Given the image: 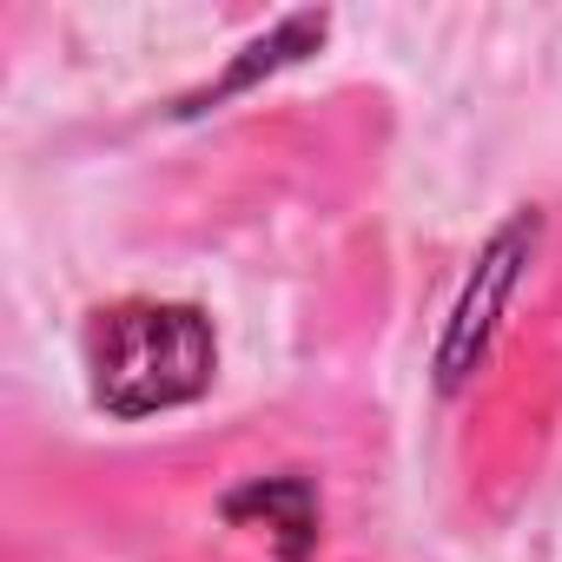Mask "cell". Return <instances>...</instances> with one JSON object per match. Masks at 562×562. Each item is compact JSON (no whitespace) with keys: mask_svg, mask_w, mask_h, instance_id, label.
I'll list each match as a JSON object with an SVG mask.
<instances>
[{"mask_svg":"<svg viewBox=\"0 0 562 562\" xmlns=\"http://www.w3.org/2000/svg\"><path fill=\"white\" fill-rule=\"evenodd\" d=\"M212 364L218 345L192 305H120L93 325V397L113 417H153L205 397Z\"/></svg>","mask_w":562,"mask_h":562,"instance_id":"6da1fadb","label":"cell"},{"mask_svg":"<svg viewBox=\"0 0 562 562\" xmlns=\"http://www.w3.org/2000/svg\"><path fill=\"white\" fill-rule=\"evenodd\" d=\"M529 245H536V218H529V212L509 218V225L490 238V251H483V265H476V278H470V292H463V305H457V325H450V338H443V358H437L443 384H463V378L476 371V358H483V345H490V331H496V312H503V299H509V285H516V265H522Z\"/></svg>","mask_w":562,"mask_h":562,"instance_id":"7a4b0ae2","label":"cell"},{"mask_svg":"<svg viewBox=\"0 0 562 562\" xmlns=\"http://www.w3.org/2000/svg\"><path fill=\"white\" fill-rule=\"evenodd\" d=\"M225 509H232V516H258L265 536L285 549V562H299V555L312 549V536H318V503H312V490H305L299 476H265V483L238 490Z\"/></svg>","mask_w":562,"mask_h":562,"instance_id":"3957f363","label":"cell"}]
</instances>
